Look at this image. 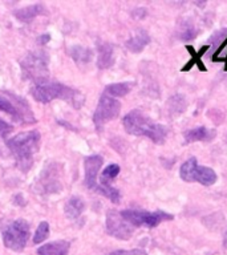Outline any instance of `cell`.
Segmentation results:
<instances>
[{
  "mask_svg": "<svg viewBox=\"0 0 227 255\" xmlns=\"http://www.w3.org/2000/svg\"><path fill=\"white\" fill-rule=\"evenodd\" d=\"M122 124L125 130L131 135L138 137H147L157 145H162L167 135L166 128L161 124L154 123L142 112L131 111L122 119Z\"/></svg>",
  "mask_w": 227,
  "mask_h": 255,
  "instance_id": "cell-1",
  "label": "cell"
},
{
  "mask_svg": "<svg viewBox=\"0 0 227 255\" xmlns=\"http://www.w3.org/2000/svg\"><path fill=\"white\" fill-rule=\"evenodd\" d=\"M40 134L39 131H24L12 137L7 141V146L15 155L17 165L23 171H27L32 165L33 154L39 150Z\"/></svg>",
  "mask_w": 227,
  "mask_h": 255,
  "instance_id": "cell-2",
  "label": "cell"
},
{
  "mask_svg": "<svg viewBox=\"0 0 227 255\" xmlns=\"http://www.w3.org/2000/svg\"><path fill=\"white\" fill-rule=\"evenodd\" d=\"M31 93L36 101L43 104L49 103L55 99H61L75 105V108H80L84 103V97L79 92L59 83H45L35 85L32 88Z\"/></svg>",
  "mask_w": 227,
  "mask_h": 255,
  "instance_id": "cell-3",
  "label": "cell"
},
{
  "mask_svg": "<svg viewBox=\"0 0 227 255\" xmlns=\"http://www.w3.org/2000/svg\"><path fill=\"white\" fill-rule=\"evenodd\" d=\"M48 57L47 52L35 51L29 52L20 63V67L23 69L24 76L27 79L32 80L35 85L45 84L49 79V69H48Z\"/></svg>",
  "mask_w": 227,
  "mask_h": 255,
  "instance_id": "cell-4",
  "label": "cell"
},
{
  "mask_svg": "<svg viewBox=\"0 0 227 255\" xmlns=\"http://www.w3.org/2000/svg\"><path fill=\"white\" fill-rule=\"evenodd\" d=\"M179 175L186 182H198L203 186H211L217 182V174L211 167L201 166L195 158H189L179 170Z\"/></svg>",
  "mask_w": 227,
  "mask_h": 255,
  "instance_id": "cell-5",
  "label": "cell"
},
{
  "mask_svg": "<svg viewBox=\"0 0 227 255\" xmlns=\"http://www.w3.org/2000/svg\"><path fill=\"white\" fill-rule=\"evenodd\" d=\"M29 223L25 219H16L4 230L3 242L7 249L13 251H23L29 238Z\"/></svg>",
  "mask_w": 227,
  "mask_h": 255,
  "instance_id": "cell-6",
  "label": "cell"
},
{
  "mask_svg": "<svg viewBox=\"0 0 227 255\" xmlns=\"http://www.w3.org/2000/svg\"><path fill=\"white\" fill-rule=\"evenodd\" d=\"M122 218L129 222L133 227H157L159 223L165 222V221H171L174 217L169 213L165 211H141V210H123L119 211Z\"/></svg>",
  "mask_w": 227,
  "mask_h": 255,
  "instance_id": "cell-7",
  "label": "cell"
},
{
  "mask_svg": "<svg viewBox=\"0 0 227 255\" xmlns=\"http://www.w3.org/2000/svg\"><path fill=\"white\" fill-rule=\"evenodd\" d=\"M119 111H121V104L115 99L104 93L100 99L95 115H93L96 128L101 129L111 120H114L119 115Z\"/></svg>",
  "mask_w": 227,
  "mask_h": 255,
  "instance_id": "cell-8",
  "label": "cell"
},
{
  "mask_svg": "<svg viewBox=\"0 0 227 255\" xmlns=\"http://www.w3.org/2000/svg\"><path fill=\"white\" fill-rule=\"evenodd\" d=\"M21 100L16 99L15 96H11L7 99L5 96L0 95V111L5 112L9 115L15 121L19 123H35L32 112H29L27 104L21 105Z\"/></svg>",
  "mask_w": 227,
  "mask_h": 255,
  "instance_id": "cell-9",
  "label": "cell"
},
{
  "mask_svg": "<svg viewBox=\"0 0 227 255\" xmlns=\"http://www.w3.org/2000/svg\"><path fill=\"white\" fill-rule=\"evenodd\" d=\"M134 227L130 223L126 222L122 218V215L118 211L109 210L107 214V231L108 234L117 239L126 241L133 235Z\"/></svg>",
  "mask_w": 227,
  "mask_h": 255,
  "instance_id": "cell-10",
  "label": "cell"
},
{
  "mask_svg": "<svg viewBox=\"0 0 227 255\" xmlns=\"http://www.w3.org/2000/svg\"><path fill=\"white\" fill-rule=\"evenodd\" d=\"M103 166V157L101 155H89L84 161V169H85V185L88 189L96 190L99 183H97V175L99 170Z\"/></svg>",
  "mask_w": 227,
  "mask_h": 255,
  "instance_id": "cell-11",
  "label": "cell"
},
{
  "mask_svg": "<svg viewBox=\"0 0 227 255\" xmlns=\"http://www.w3.org/2000/svg\"><path fill=\"white\" fill-rule=\"evenodd\" d=\"M69 242L67 241H55V242L43 245L37 250L39 255H67L69 251Z\"/></svg>",
  "mask_w": 227,
  "mask_h": 255,
  "instance_id": "cell-12",
  "label": "cell"
},
{
  "mask_svg": "<svg viewBox=\"0 0 227 255\" xmlns=\"http://www.w3.org/2000/svg\"><path fill=\"white\" fill-rule=\"evenodd\" d=\"M150 43V36L147 35L146 31H138L134 36H131L130 39L126 41V48L133 53H139L145 49L147 44Z\"/></svg>",
  "mask_w": 227,
  "mask_h": 255,
  "instance_id": "cell-13",
  "label": "cell"
},
{
  "mask_svg": "<svg viewBox=\"0 0 227 255\" xmlns=\"http://www.w3.org/2000/svg\"><path fill=\"white\" fill-rule=\"evenodd\" d=\"M183 137H185V142L186 143L197 142V141H210L214 137V131L209 130L205 127H198L185 131Z\"/></svg>",
  "mask_w": 227,
  "mask_h": 255,
  "instance_id": "cell-14",
  "label": "cell"
},
{
  "mask_svg": "<svg viewBox=\"0 0 227 255\" xmlns=\"http://www.w3.org/2000/svg\"><path fill=\"white\" fill-rule=\"evenodd\" d=\"M43 12L44 5H41V4H35V5H29V7H24L21 9H17L15 12V16L20 21L29 23L32 19H35L36 16L41 15Z\"/></svg>",
  "mask_w": 227,
  "mask_h": 255,
  "instance_id": "cell-15",
  "label": "cell"
},
{
  "mask_svg": "<svg viewBox=\"0 0 227 255\" xmlns=\"http://www.w3.org/2000/svg\"><path fill=\"white\" fill-rule=\"evenodd\" d=\"M99 68L105 69L113 64V47L111 44L104 43L99 47V60H97Z\"/></svg>",
  "mask_w": 227,
  "mask_h": 255,
  "instance_id": "cell-16",
  "label": "cell"
},
{
  "mask_svg": "<svg viewBox=\"0 0 227 255\" xmlns=\"http://www.w3.org/2000/svg\"><path fill=\"white\" fill-rule=\"evenodd\" d=\"M84 207H85V203H84L83 199L80 197H72L65 205V214H67L68 218L71 219L79 218L84 211Z\"/></svg>",
  "mask_w": 227,
  "mask_h": 255,
  "instance_id": "cell-17",
  "label": "cell"
},
{
  "mask_svg": "<svg viewBox=\"0 0 227 255\" xmlns=\"http://www.w3.org/2000/svg\"><path fill=\"white\" fill-rule=\"evenodd\" d=\"M131 89L130 83H117V84H111L108 85L105 89V95L111 96V97H123L126 96Z\"/></svg>",
  "mask_w": 227,
  "mask_h": 255,
  "instance_id": "cell-18",
  "label": "cell"
},
{
  "mask_svg": "<svg viewBox=\"0 0 227 255\" xmlns=\"http://www.w3.org/2000/svg\"><path fill=\"white\" fill-rule=\"evenodd\" d=\"M178 36L179 39L183 40V41H190L197 36V31H195V27L193 25L191 21L189 20H185L181 23L178 29Z\"/></svg>",
  "mask_w": 227,
  "mask_h": 255,
  "instance_id": "cell-19",
  "label": "cell"
},
{
  "mask_svg": "<svg viewBox=\"0 0 227 255\" xmlns=\"http://www.w3.org/2000/svg\"><path fill=\"white\" fill-rule=\"evenodd\" d=\"M72 57L77 61V63H88L92 59V51L88 48L84 47H73L72 48Z\"/></svg>",
  "mask_w": 227,
  "mask_h": 255,
  "instance_id": "cell-20",
  "label": "cell"
},
{
  "mask_svg": "<svg viewBox=\"0 0 227 255\" xmlns=\"http://www.w3.org/2000/svg\"><path fill=\"white\" fill-rule=\"evenodd\" d=\"M119 173V166L118 165H115V163H112L109 166L105 167V170L103 171V174H101V183L99 185H111L112 179H114Z\"/></svg>",
  "mask_w": 227,
  "mask_h": 255,
  "instance_id": "cell-21",
  "label": "cell"
},
{
  "mask_svg": "<svg viewBox=\"0 0 227 255\" xmlns=\"http://www.w3.org/2000/svg\"><path fill=\"white\" fill-rule=\"evenodd\" d=\"M211 60L214 63H225V71H227V37L223 40V43L218 47V49H215L214 55L211 57Z\"/></svg>",
  "mask_w": 227,
  "mask_h": 255,
  "instance_id": "cell-22",
  "label": "cell"
},
{
  "mask_svg": "<svg viewBox=\"0 0 227 255\" xmlns=\"http://www.w3.org/2000/svg\"><path fill=\"white\" fill-rule=\"evenodd\" d=\"M48 235H49V225H48V222L44 221V222L40 223L37 230H36L35 237H33V243L37 245V243L44 242L48 238Z\"/></svg>",
  "mask_w": 227,
  "mask_h": 255,
  "instance_id": "cell-23",
  "label": "cell"
},
{
  "mask_svg": "<svg viewBox=\"0 0 227 255\" xmlns=\"http://www.w3.org/2000/svg\"><path fill=\"white\" fill-rule=\"evenodd\" d=\"M109 255H147L143 250L134 249V250H117L111 253Z\"/></svg>",
  "mask_w": 227,
  "mask_h": 255,
  "instance_id": "cell-24",
  "label": "cell"
},
{
  "mask_svg": "<svg viewBox=\"0 0 227 255\" xmlns=\"http://www.w3.org/2000/svg\"><path fill=\"white\" fill-rule=\"evenodd\" d=\"M47 40H49V36H44V37L40 39V41H47Z\"/></svg>",
  "mask_w": 227,
  "mask_h": 255,
  "instance_id": "cell-25",
  "label": "cell"
},
{
  "mask_svg": "<svg viewBox=\"0 0 227 255\" xmlns=\"http://www.w3.org/2000/svg\"><path fill=\"white\" fill-rule=\"evenodd\" d=\"M225 246H227V231L226 234H225Z\"/></svg>",
  "mask_w": 227,
  "mask_h": 255,
  "instance_id": "cell-26",
  "label": "cell"
}]
</instances>
